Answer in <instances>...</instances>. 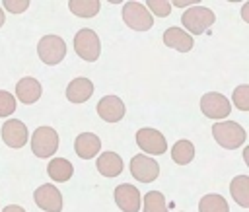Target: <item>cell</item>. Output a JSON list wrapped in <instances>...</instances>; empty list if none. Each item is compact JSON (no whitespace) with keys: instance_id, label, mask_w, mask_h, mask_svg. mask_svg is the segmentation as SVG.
Segmentation results:
<instances>
[{"instance_id":"cell-1","label":"cell","mask_w":249,"mask_h":212,"mask_svg":"<svg viewBox=\"0 0 249 212\" xmlns=\"http://www.w3.org/2000/svg\"><path fill=\"white\" fill-rule=\"evenodd\" d=\"M212 136L218 142V146H222L226 150L241 148L247 140L245 128L235 121H218V123H214L212 124Z\"/></svg>"},{"instance_id":"cell-2","label":"cell","mask_w":249,"mask_h":212,"mask_svg":"<svg viewBox=\"0 0 249 212\" xmlns=\"http://www.w3.org/2000/svg\"><path fill=\"white\" fill-rule=\"evenodd\" d=\"M214 21H216L214 12L206 6H196V4L187 8L181 16V23L189 35H202Z\"/></svg>"},{"instance_id":"cell-3","label":"cell","mask_w":249,"mask_h":212,"mask_svg":"<svg viewBox=\"0 0 249 212\" xmlns=\"http://www.w3.org/2000/svg\"><path fill=\"white\" fill-rule=\"evenodd\" d=\"M58 150V132L53 126H37L31 134V152L37 158H53L54 152Z\"/></svg>"},{"instance_id":"cell-4","label":"cell","mask_w":249,"mask_h":212,"mask_svg":"<svg viewBox=\"0 0 249 212\" xmlns=\"http://www.w3.org/2000/svg\"><path fill=\"white\" fill-rule=\"evenodd\" d=\"M74 51L76 54L86 60V62H93L99 58V53H101V41H99V35L89 29V27H84L80 29L76 35H74Z\"/></svg>"},{"instance_id":"cell-5","label":"cell","mask_w":249,"mask_h":212,"mask_svg":"<svg viewBox=\"0 0 249 212\" xmlns=\"http://www.w3.org/2000/svg\"><path fill=\"white\" fill-rule=\"evenodd\" d=\"M37 54L43 64L54 66L62 62V58L66 56V43L58 35H45L37 43Z\"/></svg>"},{"instance_id":"cell-6","label":"cell","mask_w":249,"mask_h":212,"mask_svg":"<svg viewBox=\"0 0 249 212\" xmlns=\"http://www.w3.org/2000/svg\"><path fill=\"white\" fill-rule=\"evenodd\" d=\"M200 111L204 117L218 123V121H226V117L231 113V103L220 91H208L200 97Z\"/></svg>"},{"instance_id":"cell-7","label":"cell","mask_w":249,"mask_h":212,"mask_svg":"<svg viewBox=\"0 0 249 212\" xmlns=\"http://www.w3.org/2000/svg\"><path fill=\"white\" fill-rule=\"evenodd\" d=\"M136 144L146 156H161L167 152V140L158 128H140L136 132Z\"/></svg>"},{"instance_id":"cell-8","label":"cell","mask_w":249,"mask_h":212,"mask_svg":"<svg viewBox=\"0 0 249 212\" xmlns=\"http://www.w3.org/2000/svg\"><path fill=\"white\" fill-rule=\"evenodd\" d=\"M123 21L134 31H148L154 25L152 14L140 2H126L123 8Z\"/></svg>"},{"instance_id":"cell-9","label":"cell","mask_w":249,"mask_h":212,"mask_svg":"<svg viewBox=\"0 0 249 212\" xmlns=\"http://www.w3.org/2000/svg\"><path fill=\"white\" fill-rule=\"evenodd\" d=\"M128 167H130V175H132L136 181H140V183H152V181H156L158 175H160V163H158L154 158L146 156V154H136V156H132Z\"/></svg>"},{"instance_id":"cell-10","label":"cell","mask_w":249,"mask_h":212,"mask_svg":"<svg viewBox=\"0 0 249 212\" xmlns=\"http://www.w3.org/2000/svg\"><path fill=\"white\" fill-rule=\"evenodd\" d=\"M33 198H35V204L45 212H62V206H64L62 193L51 183L37 187L33 193Z\"/></svg>"},{"instance_id":"cell-11","label":"cell","mask_w":249,"mask_h":212,"mask_svg":"<svg viewBox=\"0 0 249 212\" xmlns=\"http://www.w3.org/2000/svg\"><path fill=\"white\" fill-rule=\"evenodd\" d=\"M115 202L117 206L123 210V212H138L140 206H142V196H140V191L130 185V183H121L115 187Z\"/></svg>"},{"instance_id":"cell-12","label":"cell","mask_w":249,"mask_h":212,"mask_svg":"<svg viewBox=\"0 0 249 212\" xmlns=\"http://www.w3.org/2000/svg\"><path fill=\"white\" fill-rule=\"evenodd\" d=\"M2 140L10 148H23L29 142V130L19 119H8L2 124Z\"/></svg>"},{"instance_id":"cell-13","label":"cell","mask_w":249,"mask_h":212,"mask_svg":"<svg viewBox=\"0 0 249 212\" xmlns=\"http://www.w3.org/2000/svg\"><path fill=\"white\" fill-rule=\"evenodd\" d=\"M95 111L105 123H119L124 117L126 107H124V101L119 95H105L97 101Z\"/></svg>"},{"instance_id":"cell-14","label":"cell","mask_w":249,"mask_h":212,"mask_svg":"<svg viewBox=\"0 0 249 212\" xmlns=\"http://www.w3.org/2000/svg\"><path fill=\"white\" fill-rule=\"evenodd\" d=\"M43 93V88L39 84V80H35L33 76H23L21 80H18L16 84V101H21L25 105H31L35 101H39Z\"/></svg>"},{"instance_id":"cell-15","label":"cell","mask_w":249,"mask_h":212,"mask_svg":"<svg viewBox=\"0 0 249 212\" xmlns=\"http://www.w3.org/2000/svg\"><path fill=\"white\" fill-rule=\"evenodd\" d=\"M74 150H76L78 158L91 159V158L99 156V152H101V140L93 132H82L74 140Z\"/></svg>"},{"instance_id":"cell-16","label":"cell","mask_w":249,"mask_h":212,"mask_svg":"<svg viewBox=\"0 0 249 212\" xmlns=\"http://www.w3.org/2000/svg\"><path fill=\"white\" fill-rule=\"evenodd\" d=\"M93 95V82L89 78L78 76L66 86V99L70 103H86Z\"/></svg>"},{"instance_id":"cell-17","label":"cell","mask_w":249,"mask_h":212,"mask_svg":"<svg viewBox=\"0 0 249 212\" xmlns=\"http://www.w3.org/2000/svg\"><path fill=\"white\" fill-rule=\"evenodd\" d=\"M163 43L169 49H175L179 53H189L195 45V39H193V35H189L181 27H167L163 33Z\"/></svg>"},{"instance_id":"cell-18","label":"cell","mask_w":249,"mask_h":212,"mask_svg":"<svg viewBox=\"0 0 249 212\" xmlns=\"http://www.w3.org/2000/svg\"><path fill=\"white\" fill-rule=\"evenodd\" d=\"M95 165H97V171L103 177H117V175L123 173V167H124L123 158L117 152H109V150L107 152H101L97 156Z\"/></svg>"},{"instance_id":"cell-19","label":"cell","mask_w":249,"mask_h":212,"mask_svg":"<svg viewBox=\"0 0 249 212\" xmlns=\"http://www.w3.org/2000/svg\"><path fill=\"white\" fill-rule=\"evenodd\" d=\"M47 173L56 183H66L74 175V165L66 158H53L47 165Z\"/></svg>"},{"instance_id":"cell-20","label":"cell","mask_w":249,"mask_h":212,"mask_svg":"<svg viewBox=\"0 0 249 212\" xmlns=\"http://www.w3.org/2000/svg\"><path fill=\"white\" fill-rule=\"evenodd\" d=\"M230 193L239 206L249 208V177L247 175H235L230 183Z\"/></svg>"},{"instance_id":"cell-21","label":"cell","mask_w":249,"mask_h":212,"mask_svg":"<svg viewBox=\"0 0 249 212\" xmlns=\"http://www.w3.org/2000/svg\"><path fill=\"white\" fill-rule=\"evenodd\" d=\"M193 158H195V146L191 140L181 138L171 146V159L177 165H187L193 161Z\"/></svg>"},{"instance_id":"cell-22","label":"cell","mask_w":249,"mask_h":212,"mask_svg":"<svg viewBox=\"0 0 249 212\" xmlns=\"http://www.w3.org/2000/svg\"><path fill=\"white\" fill-rule=\"evenodd\" d=\"M68 10L78 18H93L101 10V2L97 0H70Z\"/></svg>"},{"instance_id":"cell-23","label":"cell","mask_w":249,"mask_h":212,"mask_svg":"<svg viewBox=\"0 0 249 212\" xmlns=\"http://www.w3.org/2000/svg\"><path fill=\"white\" fill-rule=\"evenodd\" d=\"M198 212H230V206L222 194H204L198 202Z\"/></svg>"},{"instance_id":"cell-24","label":"cell","mask_w":249,"mask_h":212,"mask_svg":"<svg viewBox=\"0 0 249 212\" xmlns=\"http://www.w3.org/2000/svg\"><path fill=\"white\" fill-rule=\"evenodd\" d=\"M142 212H169L165 196L160 191H150L142 196Z\"/></svg>"},{"instance_id":"cell-25","label":"cell","mask_w":249,"mask_h":212,"mask_svg":"<svg viewBox=\"0 0 249 212\" xmlns=\"http://www.w3.org/2000/svg\"><path fill=\"white\" fill-rule=\"evenodd\" d=\"M231 101H233V107H237L239 111H249V86L247 84H241L233 89L231 93Z\"/></svg>"},{"instance_id":"cell-26","label":"cell","mask_w":249,"mask_h":212,"mask_svg":"<svg viewBox=\"0 0 249 212\" xmlns=\"http://www.w3.org/2000/svg\"><path fill=\"white\" fill-rule=\"evenodd\" d=\"M146 10L156 18H167L171 14V4L165 0H148Z\"/></svg>"},{"instance_id":"cell-27","label":"cell","mask_w":249,"mask_h":212,"mask_svg":"<svg viewBox=\"0 0 249 212\" xmlns=\"http://www.w3.org/2000/svg\"><path fill=\"white\" fill-rule=\"evenodd\" d=\"M16 97L6 91V89H0V117H10L14 111H16Z\"/></svg>"},{"instance_id":"cell-28","label":"cell","mask_w":249,"mask_h":212,"mask_svg":"<svg viewBox=\"0 0 249 212\" xmlns=\"http://www.w3.org/2000/svg\"><path fill=\"white\" fill-rule=\"evenodd\" d=\"M29 8V0H4L2 10H8L12 14H21Z\"/></svg>"},{"instance_id":"cell-29","label":"cell","mask_w":249,"mask_h":212,"mask_svg":"<svg viewBox=\"0 0 249 212\" xmlns=\"http://www.w3.org/2000/svg\"><path fill=\"white\" fill-rule=\"evenodd\" d=\"M195 2H198V0H173L169 4L175 8H191V6H195Z\"/></svg>"},{"instance_id":"cell-30","label":"cell","mask_w":249,"mask_h":212,"mask_svg":"<svg viewBox=\"0 0 249 212\" xmlns=\"http://www.w3.org/2000/svg\"><path fill=\"white\" fill-rule=\"evenodd\" d=\"M2 212H25V208H21L19 204H8L2 208Z\"/></svg>"},{"instance_id":"cell-31","label":"cell","mask_w":249,"mask_h":212,"mask_svg":"<svg viewBox=\"0 0 249 212\" xmlns=\"http://www.w3.org/2000/svg\"><path fill=\"white\" fill-rule=\"evenodd\" d=\"M241 16L245 21H249V4H243V10H241Z\"/></svg>"},{"instance_id":"cell-32","label":"cell","mask_w":249,"mask_h":212,"mask_svg":"<svg viewBox=\"0 0 249 212\" xmlns=\"http://www.w3.org/2000/svg\"><path fill=\"white\" fill-rule=\"evenodd\" d=\"M243 159H245V163L249 165V148H247V146L243 148Z\"/></svg>"},{"instance_id":"cell-33","label":"cell","mask_w":249,"mask_h":212,"mask_svg":"<svg viewBox=\"0 0 249 212\" xmlns=\"http://www.w3.org/2000/svg\"><path fill=\"white\" fill-rule=\"evenodd\" d=\"M4 21H6V12L2 10V6H0V27L4 25Z\"/></svg>"}]
</instances>
